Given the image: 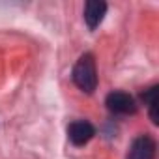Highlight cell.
<instances>
[{
  "label": "cell",
  "instance_id": "277c9868",
  "mask_svg": "<svg viewBox=\"0 0 159 159\" xmlns=\"http://www.w3.org/2000/svg\"><path fill=\"white\" fill-rule=\"evenodd\" d=\"M155 140L150 135H139L131 142L125 159H155Z\"/></svg>",
  "mask_w": 159,
  "mask_h": 159
},
{
  "label": "cell",
  "instance_id": "5b68a950",
  "mask_svg": "<svg viewBox=\"0 0 159 159\" xmlns=\"http://www.w3.org/2000/svg\"><path fill=\"white\" fill-rule=\"evenodd\" d=\"M107 15V2H101V0H88L84 4V23L90 30H96L103 17Z\"/></svg>",
  "mask_w": 159,
  "mask_h": 159
},
{
  "label": "cell",
  "instance_id": "6da1fadb",
  "mask_svg": "<svg viewBox=\"0 0 159 159\" xmlns=\"http://www.w3.org/2000/svg\"><path fill=\"white\" fill-rule=\"evenodd\" d=\"M71 79L79 90H83L84 94H94V90L98 88V69L92 52H84L77 60L71 71Z\"/></svg>",
  "mask_w": 159,
  "mask_h": 159
},
{
  "label": "cell",
  "instance_id": "8992f818",
  "mask_svg": "<svg viewBox=\"0 0 159 159\" xmlns=\"http://www.w3.org/2000/svg\"><path fill=\"white\" fill-rule=\"evenodd\" d=\"M157 94H159V86L157 84H153V86H150L146 92H142V101L148 105V114H150V120H152V124H159V116H157Z\"/></svg>",
  "mask_w": 159,
  "mask_h": 159
},
{
  "label": "cell",
  "instance_id": "3957f363",
  "mask_svg": "<svg viewBox=\"0 0 159 159\" xmlns=\"http://www.w3.org/2000/svg\"><path fill=\"white\" fill-rule=\"evenodd\" d=\"M94 135H96V127L86 120H77V122H71L67 125V139L75 146L88 144L94 139Z\"/></svg>",
  "mask_w": 159,
  "mask_h": 159
},
{
  "label": "cell",
  "instance_id": "7a4b0ae2",
  "mask_svg": "<svg viewBox=\"0 0 159 159\" xmlns=\"http://www.w3.org/2000/svg\"><path fill=\"white\" fill-rule=\"evenodd\" d=\"M105 105H107L109 112L118 114V116H127V114L137 112V103H135L133 96H129L127 92H122V90L111 92L105 98Z\"/></svg>",
  "mask_w": 159,
  "mask_h": 159
}]
</instances>
